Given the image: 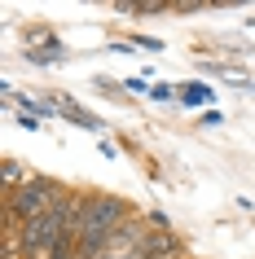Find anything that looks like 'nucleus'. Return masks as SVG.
<instances>
[{
	"label": "nucleus",
	"mask_w": 255,
	"mask_h": 259,
	"mask_svg": "<svg viewBox=\"0 0 255 259\" xmlns=\"http://www.w3.org/2000/svg\"><path fill=\"white\" fill-rule=\"evenodd\" d=\"M5 185H9V193H14V189H22V185H27V180H22V167H18L14 158H5Z\"/></svg>",
	"instance_id": "obj_4"
},
{
	"label": "nucleus",
	"mask_w": 255,
	"mask_h": 259,
	"mask_svg": "<svg viewBox=\"0 0 255 259\" xmlns=\"http://www.w3.org/2000/svg\"><path fill=\"white\" fill-rule=\"evenodd\" d=\"M80 259H110L106 250H80Z\"/></svg>",
	"instance_id": "obj_6"
},
{
	"label": "nucleus",
	"mask_w": 255,
	"mask_h": 259,
	"mask_svg": "<svg viewBox=\"0 0 255 259\" xmlns=\"http://www.w3.org/2000/svg\"><path fill=\"white\" fill-rule=\"evenodd\" d=\"M128 224V206L119 198H97V193H84V211H80V224H75V242L80 250H106L110 237Z\"/></svg>",
	"instance_id": "obj_1"
},
{
	"label": "nucleus",
	"mask_w": 255,
	"mask_h": 259,
	"mask_svg": "<svg viewBox=\"0 0 255 259\" xmlns=\"http://www.w3.org/2000/svg\"><path fill=\"white\" fill-rule=\"evenodd\" d=\"M123 259H145V255H141V250H136V255H123Z\"/></svg>",
	"instance_id": "obj_7"
},
{
	"label": "nucleus",
	"mask_w": 255,
	"mask_h": 259,
	"mask_svg": "<svg viewBox=\"0 0 255 259\" xmlns=\"http://www.w3.org/2000/svg\"><path fill=\"white\" fill-rule=\"evenodd\" d=\"M18 123H22L27 132H40V119H35V114H22V119H18Z\"/></svg>",
	"instance_id": "obj_5"
},
{
	"label": "nucleus",
	"mask_w": 255,
	"mask_h": 259,
	"mask_svg": "<svg viewBox=\"0 0 255 259\" xmlns=\"http://www.w3.org/2000/svg\"><path fill=\"white\" fill-rule=\"evenodd\" d=\"M180 101H185V106H202V101H211V88H207V83H185Z\"/></svg>",
	"instance_id": "obj_3"
},
{
	"label": "nucleus",
	"mask_w": 255,
	"mask_h": 259,
	"mask_svg": "<svg viewBox=\"0 0 255 259\" xmlns=\"http://www.w3.org/2000/svg\"><path fill=\"white\" fill-rule=\"evenodd\" d=\"M66 198H70V193L62 189L57 180H49V176H27V185L9 193V202H5V206H9L22 224H27V220L49 215V211H53V206H62Z\"/></svg>",
	"instance_id": "obj_2"
}]
</instances>
